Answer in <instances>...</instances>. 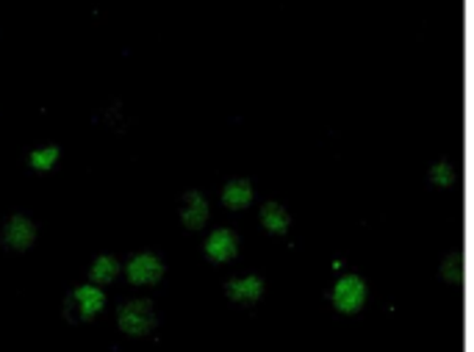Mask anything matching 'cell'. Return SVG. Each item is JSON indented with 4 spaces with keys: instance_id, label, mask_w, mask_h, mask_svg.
Segmentation results:
<instances>
[{
    "instance_id": "cell-2",
    "label": "cell",
    "mask_w": 474,
    "mask_h": 352,
    "mask_svg": "<svg viewBox=\"0 0 474 352\" xmlns=\"http://www.w3.org/2000/svg\"><path fill=\"white\" fill-rule=\"evenodd\" d=\"M116 328L120 333L131 336V338H144L158 328V314H155V305L144 297L128 300L116 308Z\"/></svg>"
},
{
    "instance_id": "cell-12",
    "label": "cell",
    "mask_w": 474,
    "mask_h": 352,
    "mask_svg": "<svg viewBox=\"0 0 474 352\" xmlns=\"http://www.w3.org/2000/svg\"><path fill=\"white\" fill-rule=\"evenodd\" d=\"M261 225L269 233H278V236H281V233L289 230L292 219H289V214H286V208L281 203H264V208H261Z\"/></svg>"
},
{
    "instance_id": "cell-3",
    "label": "cell",
    "mask_w": 474,
    "mask_h": 352,
    "mask_svg": "<svg viewBox=\"0 0 474 352\" xmlns=\"http://www.w3.org/2000/svg\"><path fill=\"white\" fill-rule=\"evenodd\" d=\"M123 275L131 286L147 289V286L162 283V278L167 275V264L162 261V255H155L150 250H139L125 261Z\"/></svg>"
},
{
    "instance_id": "cell-7",
    "label": "cell",
    "mask_w": 474,
    "mask_h": 352,
    "mask_svg": "<svg viewBox=\"0 0 474 352\" xmlns=\"http://www.w3.org/2000/svg\"><path fill=\"white\" fill-rule=\"evenodd\" d=\"M211 217V208H209V200L203 198V191H186L183 200H181V219L189 230H200L206 227Z\"/></svg>"
},
{
    "instance_id": "cell-13",
    "label": "cell",
    "mask_w": 474,
    "mask_h": 352,
    "mask_svg": "<svg viewBox=\"0 0 474 352\" xmlns=\"http://www.w3.org/2000/svg\"><path fill=\"white\" fill-rule=\"evenodd\" d=\"M450 175H452V172H450L447 164H439L436 170H432V178H436L439 183H450Z\"/></svg>"
},
{
    "instance_id": "cell-1",
    "label": "cell",
    "mask_w": 474,
    "mask_h": 352,
    "mask_svg": "<svg viewBox=\"0 0 474 352\" xmlns=\"http://www.w3.org/2000/svg\"><path fill=\"white\" fill-rule=\"evenodd\" d=\"M106 305H108V294L103 286L81 283V286L70 289V294L64 297V320L72 325L95 322L98 317H103Z\"/></svg>"
},
{
    "instance_id": "cell-9",
    "label": "cell",
    "mask_w": 474,
    "mask_h": 352,
    "mask_svg": "<svg viewBox=\"0 0 474 352\" xmlns=\"http://www.w3.org/2000/svg\"><path fill=\"white\" fill-rule=\"evenodd\" d=\"M123 269H125V264L116 258V255H111V253H100L92 264H89V283H95V286H111L116 278L123 275Z\"/></svg>"
},
{
    "instance_id": "cell-8",
    "label": "cell",
    "mask_w": 474,
    "mask_h": 352,
    "mask_svg": "<svg viewBox=\"0 0 474 352\" xmlns=\"http://www.w3.org/2000/svg\"><path fill=\"white\" fill-rule=\"evenodd\" d=\"M264 281L258 275H242V278H230L225 283V294L239 302V305H256L264 297Z\"/></svg>"
},
{
    "instance_id": "cell-10",
    "label": "cell",
    "mask_w": 474,
    "mask_h": 352,
    "mask_svg": "<svg viewBox=\"0 0 474 352\" xmlns=\"http://www.w3.org/2000/svg\"><path fill=\"white\" fill-rule=\"evenodd\" d=\"M222 203L230 211H242L253 203V183L247 178H233L222 186Z\"/></svg>"
},
{
    "instance_id": "cell-11",
    "label": "cell",
    "mask_w": 474,
    "mask_h": 352,
    "mask_svg": "<svg viewBox=\"0 0 474 352\" xmlns=\"http://www.w3.org/2000/svg\"><path fill=\"white\" fill-rule=\"evenodd\" d=\"M25 162L33 172L39 175H45V172H53L61 162V147L59 144H39L33 147L28 155H25Z\"/></svg>"
},
{
    "instance_id": "cell-4",
    "label": "cell",
    "mask_w": 474,
    "mask_h": 352,
    "mask_svg": "<svg viewBox=\"0 0 474 352\" xmlns=\"http://www.w3.org/2000/svg\"><path fill=\"white\" fill-rule=\"evenodd\" d=\"M39 239V227L25 214H12L0 225V247L9 253H28Z\"/></svg>"
},
{
    "instance_id": "cell-6",
    "label": "cell",
    "mask_w": 474,
    "mask_h": 352,
    "mask_svg": "<svg viewBox=\"0 0 474 352\" xmlns=\"http://www.w3.org/2000/svg\"><path fill=\"white\" fill-rule=\"evenodd\" d=\"M203 250H206V258L211 264H228L239 255V236H236L230 227H217L209 233Z\"/></svg>"
},
{
    "instance_id": "cell-5",
    "label": "cell",
    "mask_w": 474,
    "mask_h": 352,
    "mask_svg": "<svg viewBox=\"0 0 474 352\" xmlns=\"http://www.w3.org/2000/svg\"><path fill=\"white\" fill-rule=\"evenodd\" d=\"M330 300L341 314H358V310L364 308V302H367V283L358 275H344V278L336 281Z\"/></svg>"
}]
</instances>
